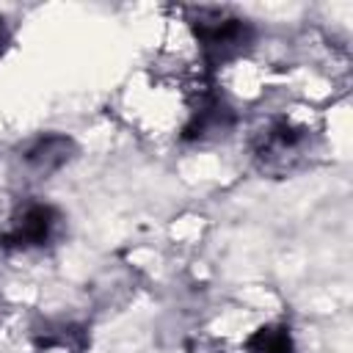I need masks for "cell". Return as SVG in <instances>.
Segmentation results:
<instances>
[{"label": "cell", "mask_w": 353, "mask_h": 353, "mask_svg": "<svg viewBox=\"0 0 353 353\" xmlns=\"http://www.w3.org/2000/svg\"><path fill=\"white\" fill-rule=\"evenodd\" d=\"M309 149V132L303 127L290 124L287 119H276L268 127L259 130L254 141V154L262 165V171L270 174H287L292 171Z\"/></svg>", "instance_id": "obj_1"}, {"label": "cell", "mask_w": 353, "mask_h": 353, "mask_svg": "<svg viewBox=\"0 0 353 353\" xmlns=\"http://www.w3.org/2000/svg\"><path fill=\"white\" fill-rule=\"evenodd\" d=\"M190 25L201 47L215 58H229L251 41L248 19L234 17L229 8H193Z\"/></svg>", "instance_id": "obj_2"}, {"label": "cell", "mask_w": 353, "mask_h": 353, "mask_svg": "<svg viewBox=\"0 0 353 353\" xmlns=\"http://www.w3.org/2000/svg\"><path fill=\"white\" fill-rule=\"evenodd\" d=\"M61 215L44 201H25L8 221L0 243L6 248H39L47 245L58 232Z\"/></svg>", "instance_id": "obj_3"}, {"label": "cell", "mask_w": 353, "mask_h": 353, "mask_svg": "<svg viewBox=\"0 0 353 353\" xmlns=\"http://www.w3.org/2000/svg\"><path fill=\"white\" fill-rule=\"evenodd\" d=\"M72 152H74L72 138L50 132V135H39L30 143H25L19 152V163L30 176H47L58 171L61 165H66L72 160Z\"/></svg>", "instance_id": "obj_4"}, {"label": "cell", "mask_w": 353, "mask_h": 353, "mask_svg": "<svg viewBox=\"0 0 353 353\" xmlns=\"http://www.w3.org/2000/svg\"><path fill=\"white\" fill-rule=\"evenodd\" d=\"M248 353H292V339L284 325H265L248 339Z\"/></svg>", "instance_id": "obj_5"}]
</instances>
